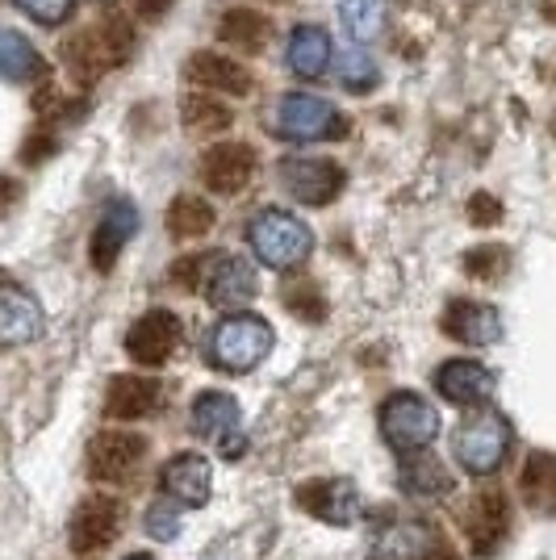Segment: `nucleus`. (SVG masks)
<instances>
[{"label":"nucleus","instance_id":"obj_1","mask_svg":"<svg viewBox=\"0 0 556 560\" xmlns=\"http://www.w3.org/2000/svg\"><path fill=\"white\" fill-rule=\"evenodd\" d=\"M135 47V30L121 13L101 18L93 30H80L76 38L63 43V63L80 84H93L96 75H105L109 68H117Z\"/></svg>","mask_w":556,"mask_h":560},{"label":"nucleus","instance_id":"obj_2","mask_svg":"<svg viewBox=\"0 0 556 560\" xmlns=\"http://www.w3.org/2000/svg\"><path fill=\"white\" fill-rule=\"evenodd\" d=\"M247 247L255 252V259L264 268H277V272H289V268H302L310 252H314V231L305 226L302 218L285 210H259L247 222Z\"/></svg>","mask_w":556,"mask_h":560},{"label":"nucleus","instance_id":"obj_3","mask_svg":"<svg viewBox=\"0 0 556 560\" xmlns=\"http://www.w3.org/2000/svg\"><path fill=\"white\" fill-rule=\"evenodd\" d=\"M273 343L277 335L259 314H231L209 330V364L222 373H252L255 364L268 360Z\"/></svg>","mask_w":556,"mask_h":560},{"label":"nucleus","instance_id":"obj_4","mask_svg":"<svg viewBox=\"0 0 556 560\" xmlns=\"http://www.w3.org/2000/svg\"><path fill=\"white\" fill-rule=\"evenodd\" d=\"M273 130L289 142H331L348 135V117L339 105L314 93H285L273 105Z\"/></svg>","mask_w":556,"mask_h":560},{"label":"nucleus","instance_id":"obj_5","mask_svg":"<svg viewBox=\"0 0 556 560\" xmlns=\"http://www.w3.org/2000/svg\"><path fill=\"white\" fill-rule=\"evenodd\" d=\"M381 435L394 452L415 456L440 435V415L422 394L402 389V394L385 397V406H381Z\"/></svg>","mask_w":556,"mask_h":560},{"label":"nucleus","instance_id":"obj_6","mask_svg":"<svg viewBox=\"0 0 556 560\" xmlns=\"http://www.w3.org/2000/svg\"><path fill=\"white\" fill-rule=\"evenodd\" d=\"M510 422L502 415H473L468 422H461V431L452 435V452L461 460L464 472L473 477H489L507 465L510 452Z\"/></svg>","mask_w":556,"mask_h":560},{"label":"nucleus","instance_id":"obj_7","mask_svg":"<svg viewBox=\"0 0 556 560\" xmlns=\"http://www.w3.org/2000/svg\"><path fill=\"white\" fill-rule=\"evenodd\" d=\"M280 188L302 201V206H331L344 185H348V172L335 164V160H318V155H293V160H280L277 164Z\"/></svg>","mask_w":556,"mask_h":560},{"label":"nucleus","instance_id":"obj_8","mask_svg":"<svg viewBox=\"0 0 556 560\" xmlns=\"http://www.w3.org/2000/svg\"><path fill=\"white\" fill-rule=\"evenodd\" d=\"M369 560H456L443 536L427 523H385L369 539Z\"/></svg>","mask_w":556,"mask_h":560},{"label":"nucleus","instance_id":"obj_9","mask_svg":"<svg viewBox=\"0 0 556 560\" xmlns=\"http://www.w3.org/2000/svg\"><path fill=\"white\" fill-rule=\"evenodd\" d=\"M181 339H185V327L172 310H147L139 323L126 330V351L142 369H160L176 355Z\"/></svg>","mask_w":556,"mask_h":560},{"label":"nucleus","instance_id":"obj_10","mask_svg":"<svg viewBox=\"0 0 556 560\" xmlns=\"http://www.w3.org/2000/svg\"><path fill=\"white\" fill-rule=\"evenodd\" d=\"M239 422H243L239 401L231 394H222V389H206V394L193 401V431L213 440V444L227 452V460H239L243 447H247Z\"/></svg>","mask_w":556,"mask_h":560},{"label":"nucleus","instance_id":"obj_11","mask_svg":"<svg viewBox=\"0 0 556 560\" xmlns=\"http://www.w3.org/2000/svg\"><path fill=\"white\" fill-rule=\"evenodd\" d=\"M147 456V440L135 435V431H101L93 444H89V477L101 481V486H114V481H126L135 468L142 465Z\"/></svg>","mask_w":556,"mask_h":560},{"label":"nucleus","instance_id":"obj_12","mask_svg":"<svg viewBox=\"0 0 556 560\" xmlns=\"http://www.w3.org/2000/svg\"><path fill=\"white\" fill-rule=\"evenodd\" d=\"M117 532H121V502L109 493H93L71 514L68 539L76 552H101V548L114 544Z\"/></svg>","mask_w":556,"mask_h":560},{"label":"nucleus","instance_id":"obj_13","mask_svg":"<svg viewBox=\"0 0 556 560\" xmlns=\"http://www.w3.org/2000/svg\"><path fill=\"white\" fill-rule=\"evenodd\" d=\"M135 234H139V210H135V201H126V197L109 201V206L101 210V218H96L93 238H89V256H93L96 272H114L121 247H126Z\"/></svg>","mask_w":556,"mask_h":560},{"label":"nucleus","instance_id":"obj_14","mask_svg":"<svg viewBox=\"0 0 556 560\" xmlns=\"http://www.w3.org/2000/svg\"><path fill=\"white\" fill-rule=\"evenodd\" d=\"M255 167H259V160L247 142H218L201 155V180L209 192L234 197L255 180Z\"/></svg>","mask_w":556,"mask_h":560},{"label":"nucleus","instance_id":"obj_15","mask_svg":"<svg viewBox=\"0 0 556 560\" xmlns=\"http://www.w3.org/2000/svg\"><path fill=\"white\" fill-rule=\"evenodd\" d=\"M510 532V498L502 490H482L464 511V536L477 557H489Z\"/></svg>","mask_w":556,"mask_h":560},{"label":"nucleus","instance_id":"obj_16","mask_svg":"<svg viewBox=\"0 0 556 560\" xmlns=\"http://www.w3.org/2000/svg\"><path fill=\"white\" fill-rule=\"evenodd\" d=\"M47 327L38 298L22 284H0V348H25Z\"/></svg>","mask_w":556,"mask_h":560},{"label":"nucleus","instance_id":"obj_17","mask_svg":"<svg viewBox=\"0 0 556 560\" xmlns=\"http://www.w3.org/2000/svg\"><path fill=\"white\" fill-rule=\"evenodd\" d=\"M201 289H206V298L213 310H239V305H247L255 293H259V280H255V268L247 259L218 256L206 268Z\"/></svg>","mask_w":556,"mask_h":560},{"label":"nucleus","instance_id":"obj_18","mask_svg":"<svg viewBox=\"0 0 556 560\" xmlns=\"http://www.w3.org/2000/svg\"><path fill=\"white\" fill-rule=\"evenodd\" d=\"M298 506L323 523L335 527H351L356 514H360V490L344 481V477H326V481H305L298 490Z\"/></svg>","mask_w":556,"mask_h":560},{"label":"nucleus","instance_id":"obj_19","mask_svg":"<svg viewBox=\"0 0 556 560\" xmlns=\"http://www.w3.org/2000/svg\"><path fill=\"white\" fill-rule=\"evenodd\" d=\"M443 335L464 348H489L502 339V314L486 302H452L443 310Z\"/></svg>","mask_w":556,"mask_h":560},{"label":"nucleus","instance_id":"obj_20","mask_svg":"<svg viewBox=\"0 0 556 560\" xmlns=\"http://www.w3.org/2000/svg\"><path fill=\"white\" fill-rule=\"evenodd\" d=\"M185 80L201 84L209 93H227V96H252L255 89L252 71L243 68V63H234L231 55H222V50H197L185 63Z\"/></svg>","mask_w":556,"mask_h":560},{"label":"nucleus","instance_id":"obj_21","mask_svg":"<svg viewBox=\"0 0 556 560\" xmlns=\"http://www.w3.org/2000/svg\"><path fill=\"white\" fill-rule=\"evenodd\" d=\"M163 490L172 493L181 506H206L209 502V490H213V468H209L206 456H197V452H181V456H172L167 465H163Z\"/></svg>","mask_w":556,"mask_h":560},{"label":"nucleus","instance_id":"obj_22","mask_svg":"<svg viewBox=\"0 0 556 560\" xmlns=\"http://www.w3.org/2000/svg\"><path fill=\"white\" fill-rule=\"evenodd\" d=\"M436 389L452 406H482L494 394V376L477 360H448L436 369Z\"/></svg>","mask_w":556,"mask_h":560},{"label":"nucleus","instance_id":"obj_23","mask_svg":"<svg viewBox=\"0 0 556 560\" xmlns=\"http://www.w3.org/2000/svg\"><path fill=\"white\" fill-rule=\"evenodd\" d=\"M160 406V381L151 376H114L105 389V419L135 422Z\"/></svg>","mask_w":556,"mask_h":560},{"label":"nucleus","instance_id":"obj_24","mask_svg":"<svg viewBox=\"0 0 556 560\" xmlns=\"http://www.w3.org/2000/svg\"><path fill=\"white\" fill-rule=\"evenodd\" d=\"M47 59H43V50L34 47L25 34L18 30H9V25H0V80H9V84H38V80H47Z\"/></svg>","mask_w":556,"mask_h":560},{"label":"nucleus","instance_id":"obj_25","mask_svg":"<svg viewBox=\"0 0 556 560\" xmlns=\"http://www.w3.org/2000/svg\"><path fill=\"white\" fill-rule=\"evenodd\" d=\"M285 59H289V68L298 71L302 80H318L331 68V34H326L323 25H298L289 34Z\"/></svg>","mask_w":556,"mask_h":560},{"label":"nucleus","instance_id":"obj_26","mask_svg":"<svg viewBox=\"0 0 556 560\" xmlns=\"http://www.w3.org/2000/svg\"><path fill=\"white\" fill-rule=\"evenodd\" d=\"M273 38V22L255 9H227L222 22H218V43H227L234 50H247V55H259Z\"/></svg>","mask_w":556,"mask_h":560},{"label":"nucleus","instance_id":"obj_27","mask_svg":"<svg viewBox=\"0 0 556 560\" xmlns=\"http://www.w3.org/2000/svg\"><path fill=\"white\" fill-rule=\"evenodd\" d=\"M519 490L523 502L535 514H556V456L553 452H532L519 472Z\"/></svg>","mask_w":556,"mask_h":560},{"label":"nucleus","instance_id":"obj_28","mask_svg":"<svg viewBox=\"0 0 556 560\" xmlns=\"http://www.w3.org/2000/svg\"><path fill=\"white\" fill-rule=\"evenodd\" d=\"M397 486L410 493V498H422V502H436L452 490V477L448 468L436 460V456H406L402 468H397Z\"/></svg>","mask_w":556,"mask_h":560},{"label":"nucleus","instance_id":"obj_29","mask_svg":"<svg viewBox=\"0 0 556 560\" xmlns=\"http://www.w3.org/2000/svg\"><path fill=\"white\" fill-rule=\"evenodd\" d=\"M213 231V206L201 201V197H176L172 206H167V234L176 238V243H193V238H201V234Z\"/></svg>","mask_w":556,"mask_h":560},{"label":"nucleus","instance_id":"obj_30","mask_svg":"<svg viewBox=\"0 0 556 560\" xmlns=\"http://www.w3.org/2000/svg\"><path fill=\"white\" fill-rule=\"evenodd\" d=\"M181 121L193 135H222L231 126V109L213 96H181Z\"/></svg>","mask_w":556,"mask_h":560},{"label":"nucleus","instance_id":"obj_31","mask_svg":"<svg viewBox=\"0 0 556 560\" xmlns=\"http://www.w3.org/2000/svg\"><path fill=\"white\" fill-rule=\"evenodd\" d=\"M339 22L356 43H369L385 30V0H339Z\"/></svg>","mask_w":556,"mask_h":560},{"label":"nucleus","instance_id":"obj_32","mask_svg":"<svg viewBox=\"0 0 556 560\" xmlns=\"http://www.w3.org/2000/svg\"><path fill=\"white\" fill-rule=\"evenodd\" d=\"M280 302L289 305V314H298L302 323H323L326 318V298L314 280H289L280 289Z\"/></svg>","mask_w":556,"mask_h":560},{"label":"nucleus","instance_id":"obj_33","mask_svg":"<svg viewBox=\"0 0 556 560\" xmlns=\"http://www.w3.org/2000/svg\"><path fill=\"white\" fill-rule=\"evenodd\" d=\"M339 80H344V89L356 96H364L377 89V80H381V71L377 63L369 59V50L364 47H348L344 50V59H339Z\"/></svg>","mask_w":556,"mask_h":560},{"label":"nucleus","instance_id":"obj_34","mask_svg":"<svg viewBox=\"0 0 556 560\" xmlns=\"http://www.w3.org/2000/svg\"><path fill=\"white\" fill-rule=\"evenodd\" d=\"M464 272L473 280H502L510 272V247L494 243V247H473L464 256Z\"/></svg>","mask_w":556,"mask_h":560},{"label":"nucleus","instance_id":"obj_35","mask_svg":"<svg viewBox=\"0 0 556 560\" xmlns=\"http://www.w3.org/2000/svg\"><path fill=\"white\" fill-rule=\"evenodd\" d=\"M147 536L155 539V544H172V539L181 536V511L172 502L147 506Z\"/></svg>","mask_w":556,"mask_h":560},{"label":"nucleus","instance_id":"obj_36","mask_svg":"<svg viewBox=\"0 0 556 560\" xmlns=\"http://www.w3.org/2000/svg\"><path fill=\"white\" fill-rule=\"evenodd\" d=\"M18 9L38 25H63L76 9V0H18Z\"/></svg>","mask_w":556,"mask_h":560},{"label":"nucleus","instance_id":"obj_37","mask_svg":"<svg viewBox=\"0 0 556 560\" xmlns=\"http://www.w3.org/2000/svg\"><path fill=\"white\" fill-rule=\"evenodd\" d=\"M468 218H473V226H498V222H502V201L489 197V192H473Z\"/></svg>","mask_w":556,"mask_h":560},{"label":"nucleus","instance_id":"obj_38","mask_svg":"<svg viewBox=\"0 0 556 560\" xmlns=\"http://www.w3.org/2000/svg\"><path fill=\"white\" fill-rule=\"evenodd\" d=\"M135 9H139V18H147V22H160L163 13L172 9V0H135Z\"/></svg>","mask_w":556,"mask_h":560},{"label":"nucleus","instance_id":"obj_39","mask_svg":"<svg viewBox=\"0 0 556 560\" xmlns=\"http://www.w3.org/2000/svg\"><path fill=\"white\" fill-rule=\"evenodd\" d=\"M209 560H231V557H222V552H213V557H209Z\"/></svg>","mask_w":556,"mask_h":560},{"label":"nucleus","instance_id":"obj_40","mask_svg":"<svg viewBox=\"0 0 556 560\" xmlns=\"http://www.w3.org/2000/svg\"><path fill=\"white\" fill-rule=\"evenodd\" d=\"M126 560H155V557H126Z\"/></svg>","mask_w":556,"mask_h":560},{"label":"nucleus","instance_id":"obj_41","mask_svg":"<svg viewBox=\"0 0 556 560\" xmlns=\"http://www.w3.org/2000/svg\"><path fill=\"white\" fill-rule=\"evenodd\" d=\"M273 4H280V0H273Z\"/></svg>","mask_w":556,"mask_h":560}]
</instances>
